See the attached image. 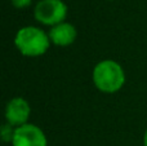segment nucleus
Instances as JSON below:
<instances>
[{
	"mask_svg": "<svg viewBox=\"0 0 147 146\" xmlns=\"http://www.w3.org/2000/svg\"><path fill=\"white\" fill-rule=\"evenodd\" d=\"M13 146H47V137L35 124H25L14 128Z\"/></svg>",
	"mask_w": 147,
	"mask_h": 146,
	"instance_id": "4",
	"label": "nucleus"
},
{
	"mask_svg": "<svg viewBox=\"0 0 147 146\" xmlns=\"http://www.w3.org/2000/svg\"><path fill=\"white\" fill-rule=\"evenodd\" d=\"M31 107L30 103L22 97H14L5 106V119L12 127H21L27 124L30 118Z\"/></svg>",
	"mask_w": 147,
	"mask_h": 146,
	"instance_id": "5",
	"label": "nucleus"
},
{
	"mask_svg": "<svg viewBox=\"0 0 147 146\" xmlns=\"http://www.w3.org/2000/svg\"><path fill=\"white\" fill-rule=\"evenodd\" d=\"M13 4V7L18 8V9H22V8H26L31 4V0H10Z\"/></svg>",
	"mask_w": 147,
	"mask_h": 146,
	"instance_id": "8",
	"label": "nucleus"
},
{
	"mask_svg": "<svg viewBox=\"0 0 147 146\" xmlns=\"http://www.w3.org/2000/svg\"><path fill=\"white\" fill-rule=\"evenodd\" d=\"M143 145L147 146V129H146V132H145V136H143Z\"/></svg>",
	"mask_w": 147,
	"mask_h": 146,
	"instance_id": "9",
	"label": "nucleus"
},
{
	"mask_svg": "<svg viewBox=\"0 0 147 146\" xmlns=\"http://www.w3.org/2000/svg\"><path fill=\"white\" fill-rule=\"evenodd\" d=\"M93 83L103 93H115L125 83V72L114 59H103L93 69Z\"/></svg>",
	"mask_w": 147,
	"mask_h": 146,
	"instance_id": "2",
	"label": "nucleus"
},
{
	"mask_svg": "<svg viewBox=\"0 0 147 146\" xmlns=\"http://www.w3.org/2000/svg\"><path fill=\"white\" fill-rule=\"evenodd\" d=\"M36 21L47 26H56L65 22L67 5L62 0H40L34 10Z\"/></svg>",
	"mask_w": 147,
	"mask_h": 146,
	"instance_id": "3",
	"label": "nucleus"
},
{
	"mask_svg": "<svg viewBox=\"0 0 147 146\" xmlns=\"http://www.w3.org/2000/svg\"><path fill=\"white\" fill-rule=\"evenodd\" d=\"M14 45L22 56L39 57L43 56L51 45L49 35L41 28L25 26L20 28L14 36Z\"/></svg>",
	"mask_w": 147,
	"mask_h": 146,
	"instance_id": "1",
	"label": "nucleus"
},
{
	"mask_svg": "<svg viewBox=\"0 0 147 146\" xmlns=\"http://www.w3.org/2000/svg\"><path fill=\"white\" fill-rule=\"evenodd\" d=\"M13 136H14V129L10 124L5 123L1 126V139L4 142H12Z\"/></svg>",
	"mask_w": 147,
	"mask_h": 146,
	"instance_id": "7",
	"label": "nucleus"
},
{
	"mask_svg": "<svg viewBox=\"0 0 147 146\" xmlns=\"http://www.w3.org/2000/svg\"><path fill=\"white\" fill-rule=\"evenodd\" d=\"M51 43L58 47H69L75 41L78 32H76L75 26H72L69 22H62L53 26L51 31L48 32Z\"/></svg>",
	"mask_w": 147,
	"mask_h": 146,
	"instance_id": "6",
	"label": "nucleus"
}]
</instances>
